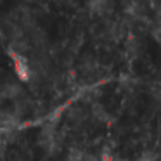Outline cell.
<instances>
[{"mask_svg": "<svg viewBox=\"0 0 161 161\" xmlns=\"http://www.w3.org/2000/svg\"><path fill=\"white\" fill-rule=\"evenodd\" d=\"M11 59H12V64H14V71L18 75V78L21 81H28L31 80V69H30V63L25 56H21L19 52H14L11 50Z\"/></svg>", "mask_w": 161, "mask_h": 161, "instance_id": "obj_1", "label": "cell"}]
</instances>
